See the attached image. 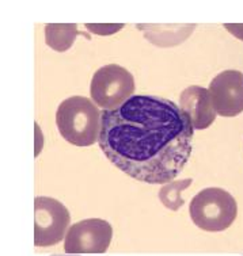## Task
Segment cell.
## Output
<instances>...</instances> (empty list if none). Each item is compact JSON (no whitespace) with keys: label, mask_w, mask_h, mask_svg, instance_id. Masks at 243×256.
<instances>
[{"label":"cell","mask_w":243,"mask_h":256,"mask_svg":"<svg viewBox=\"0 0 243 256\" xmlns=\"http://www.w3.org/2000/svg\"><path fill=\"white\" fill-rule=\"evenodd\" d=\"M194 128L177 103L133 95L116 110H103L99 148L118 170L139 182L164 184L190 158Z\"/></svg>","instance_id":"6da1fadb"},{"label":"cell","mask_w":243,"mask_h":256,"mask_svg":"<svg viewBox=\"0 0 243 256\" xmlns=\"http://www.w3.org/2000/svg\"><path fill=\"white\" fill-rule=\"evenodd\" d=\"M56 125L63 138L76 146H90L99 140L102 112L84 96H71L60 103Z\"/></svg>","instance_id":"7a4b0ae2"},{"label":"cell","mask_w":243,"mask_h":256,"mask_svg":"<svg viewBox=\"0 0 243 256\" xmlns=\"http://www.w3.org/2000/svg\"><path fill=\"white\" fill-rule=\"evenodd\" d=\"M189 213L193 224L202 230L221 232L234 224L238 206L228 191L219 187H209L193 196Z\"/></svg>","instance_id":"3957f363"},{"label":"cell","mask_w":243,"mask_h":256,"mask_svg":"<svg viewBox=\"0 0 243 256\" xmlns=\"http://www.w3.org/2000/svg\"><path fill=\"white\" fill-rule=\"evenodd\" d=\"M94 103L103 110H116L135 92V79L128 70L109 64L94 74L90 87Z\"/></svg>","instance_id":"277c9868"},{"label":"cell","mask_w":243,"mask_h":256,"mask_svg":"<svg viewBox=\"0 0 243 256\" xmlns=\"http://www.w3.org/2000/svg\"><path fill=\"white\" fill-rule=\"evenodd\" d=\"M71 222L70 212L60 200L49 196L34 200V246L52 247L67 234Z\"/></svg>","instance_id":"5b68a950"},{"label":"cell","mask_w":243,"mask_h":256,"mask_svg":"<svg viewBox=\"0 0 243 256\" xmlns=\"http://www.w3.org/2000/svg\"><path fill=\"white\" fill-rule=\"evenodd\" d=\"M113 238L112 225L101 218H87L75 222L66 234L64 251L71 255L105 254Z\"/></svg>","instance_id":"8992f818"},{"label":"cell","mask_w":243,"mask_h":256,"mask_svg":"<svg viewBox=\"0 0 243 256\" xmlns=\"http://www.w3.org/2000/svg\"><path fill=\"white\" fill-rule=\"evenodd\" d=\"M215 112L221 116H236L243 112V74L228 70L220 72L209 84Z\"/></svg>","instance_id":"52a82bcc"},{"label":"cell","mask_w":243,"mask_h":256,"mask_svg":"<svg viewBox=\"0 0 243 256\" xmlns=\"http://www.w3.org/2000/svg\"><path fill=\"white\" fill-rule=\"evenodd\" d=\"M179 108L189 116L192 125L197 130L209 128L216 118V112L212 103L209 90L200 86H190L183 90L179 96Z\"/></svg>","instance_id":"ba28073f"},{"label":"cell","mask_w":243,"mask_h":256,"mask_svg":"<svg viewBox=\"0 0 243 256\" xmlns=\"http://www.w3.org/2000/svg\"><path fill=\"white\" fill-rule=\"evenodd\" d=\"M80 34L75 24H48L45 26V41L49 48L56 52L68 50Z\"/></svg>","instance_id":"9c48e42d"},{"label":"cell","mask_w":243,"mask_h":256,"mask_svg":"<svg viewBox=\"0 0 243 256\" xmlns=\"http://www.w3.org/2000/svg\"><path fill=\"white\" fill-rule=\"evenodd\" d=\"M192 179L187 178L183 180H175V182L167 183L166 186L160 190L159 192V200L163 202V205L166 208L171 210H178L181 206L183 205V200L181 194L185 188L190 186Z\"/></svg>","instance_id":"30bf717a"},{"label":"cell","mask_w":243,"mask_h":256,"mask_svg":"<svg viewBox=\"0 0 243 256\" xmlns=\"http://www.w3.org/2000/svg\"><path fill=\"white\" fill-rule=\"evenodd\" d=\"M89 30L97 34H112L124 28V24H86Z\"/></svg>","instance_id":"8fae6325"},{"label":"cell","mask_w":243,"mask_h":256,"mask_svg":"<svg viewBox=\"0 0 243 256\" xmlns=\"http://www.w3.org/2000/svg\"><path fill=\"white\" fill-rule=\"evenodd\" d=\"M52 256H79V255H71V254H66V255H52Z\"/></svg>","instance_id":"7c38bea8"}]
</instances>
